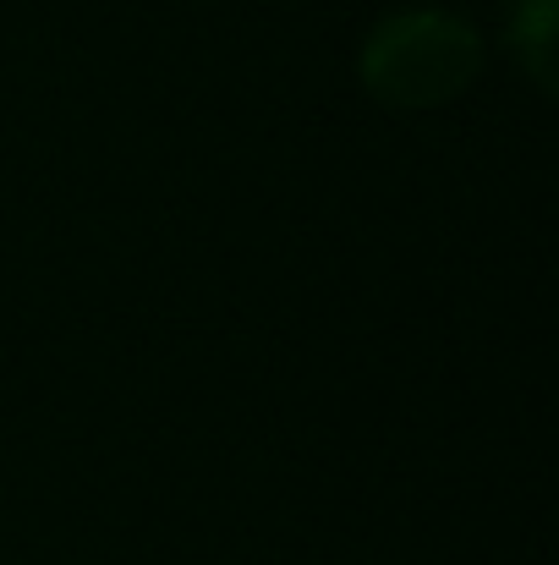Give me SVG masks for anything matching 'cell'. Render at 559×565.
Segmentation results:
<instances>
[{
	"label": "cell",
	"instance_id": "obj_3",
	"mask_svg": "<svg viewBox=\"0 0 559 565\" xmlns=\"http://www.w3.org/2000/svg\"><path fill=\"white\" fill-rule=\"evenodd\" d=\"M186 6H208V0H186Z\"/></svg>",
	"mask_w": 559,
	"mask_h": 565
},
{
	"label": "cell",
	"instance_id": "obj_2",
	"mask_svg": "<svg viewBox=\"0 0 559 565\" xmlns=\"http://www.w3.org/2000/svg\"><path fill=\"white\" fill-rule=\"evenodd\" d=\"M555 11L559 0H516L510 11V50L544 94H555Z\"/></svg>",
	"mask_w": 559,
	"mask_h": 565
},
{
	"label": "cell",
	"instance_id": "obj_1",
	"mask_svg": "<svg viewBox=\"0 0 559 565\" xmlns=\"http://www.w3.org/2000/svg\"><path fill=\"white\" fill-rule=\"evenodd\" d=\"M477 72H483V33L466 17L433 6L389 11L384 22H373L357 55L363 88L389 110H439L461 99L477 83Z\"/></svg>",
	"mask_w": 559,
	"mask_h": 565
}]
</instances>
